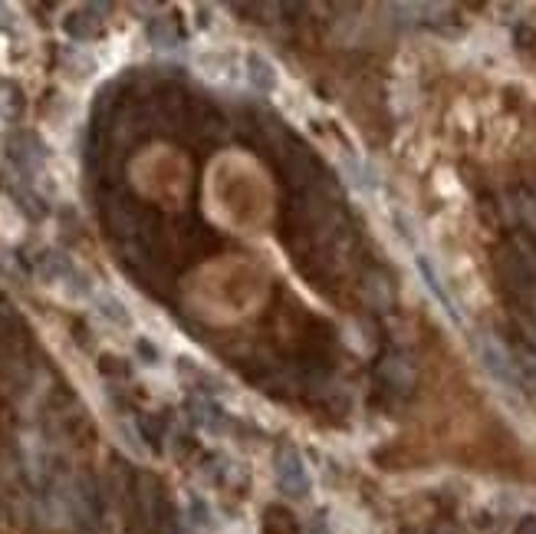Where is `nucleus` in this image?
<instances>
[{
	"label": "nucleus",
	"mask_w": 536,
	"mask_h": 534,
	"mask_svg": "<svg viewBox=\"0 0 536 534\" xmlns=\"http://www.w3.org/2000/svg\"><path fill=\"white\" fill-rule=\"evenodd\" d=\"M497 271H500V277L507 281V287L524 291V294L536 283L533 254H526V248L524 244H516V241H510V244L500 248V254H497Z\"/></svg>",
	"instance_id": "nucleus-1"
},
{
	"label": "nucleus",
	"mask_w": 536,
	"mask_h": 534,
	"mask_svg": "<svg viewBox=\"0 0 536 534\" xmlns=\"http://www.w3.org/2000/svg\"><path fill=\"white\" fill-rule=\"evenodd\" d=\"M273 472H277V485L283 495L290 498H306L310 495V472L306 462L293 446H283L273 458Z\"/></svg>",
	"instance_id": "nucleus-2"
},
{
	"label": "nucleus",
	"mask_w": 536,
	"mask_h": 534,
	"mask_svg": "<svg viewBox=\"0 0 536 534\" xmlns=\"http://www.w3.org/2000/svg\"><path fill=\"white\" fill-rule=\"evenodd\" d=\"M481 363L483 370L491 373L497 382H504V386H510V390H516V370H514V360H510V353H507L497 340L483 337L481 340Z\"/></svg>",
	"instance_id": "nucleus-3"
},
{
	"label": "nucleus",
	"mask_w": 536,
	"mask_h": 534,
	"mask_svg": "<svg viewBox=\"0 0 536 534\" xmlns=\"http://www.w3.org/2000/svg\"><path fill=\"white\" fill-rule=\"evenodd\" d=\"M145 37H149V44L155 50H172L182 40V30H178V23L172 17H151L149 27H145Z\"/></svg>",
	"instance_id": "nucleus-4"
},
{
	"label": "nucleus",
	"mask_w": 536,
	"mask_h": 534,
	"mask_svg": "<svg viewBox=\"0 0 536 534\" xmlns=\"http://www.w3.org/2000/svg\"><path fill=\"white\" fill-rule=\"evenodd\" d=\"M247 79H250V86L260 89V93L277 89V73H273V63H270L267 56H260V53L247 56Z\"/></svg>",
	"instance_id": "nucleus-5"
},
{
	"label": "nucleus",
	"mask_w": 536,
	"mask_h": 534,
	"mask_svg": "<svg viewBox=\"0 0 536 534\" xmlns=\"http://www.w3.org/2000/svg\"><path fill=\"white\" fill-rule=\"evenodd\" d=\"M378 373H382V380H386L392 390H408V386L415 382V373H411V366H408L402 357H386V363L378 366Z\"/></svg>",
	"instance_id": "nucleus-6"
},
{
	"label": "nucleus",
	"mask_w": 536,
	"mask_h": 534,
	"mask_svg": "<svg viewBox=\"0 0 536 534\" xmlns=\"http://www.w3.org/2000/svg\"><path fill=\"white\" fill-rule=\"evenodd\" d=\"M418 271H421V277H425V283H428V291L434 297H438L441 300V307H444V310H448L451 316H454V320H458V310H454V300H451V294L448 291H444V287H441V281H438V274H434V267H431L428 264V258H418Z\"/></svg>",
	"instance_id": "nucleus-7"
},
{
	"label": "nucleus",
	"mask_w": 536,
	"mask_h": 534,
	"mask_svg": "<svg viewBox=\"0 0 536 534\" xmlns=\"http://www.w3.org/2000/svg\"><path fill=\"white\" fill-rule=\"evenodd\" d=\"M96 307H99V314L106 316V320H112L116 327H129V324H132L129 310H126V304H122L118 297H112V294H96Z\"/></svg>",
	"instance_id": "nucleus-8"
},
{
	"label": "nucleus",
	"mask_w": 536,
	"mask_h": 534,
	"mask_svg": "<svg viewBox=\"0 0 536 534\" xmlns=\"http://www.w3.org/2000/svg\"><path fill=\"white\" fill-rule=\"evenodd\" d=\"M96 30H99V23L83 17V13H73V17L66 21V33L76 37V40H89V37H96Z\"/></svg>",
	"instance_id": "nucleus-9"
},
{
	"label": "nucleus",
	"mask_w": 536,
	"mask_h": 534,
	"mask_svg": "<svg viewBox=\"0 0 536 534\" xmlns=\"http://www.w3.org/2000/svg\"><path fill=\"white\" fill-rule=\"evenodd\" d=\"M191 514H194V522L204 524V528H211V512H207V505L198 502V498H191Z\"/></svg>",
	"instance_id": "nucleus-10"
},
{
	"label": "nucleus",
	"mask_w": 536,
	"mask_h": 534,
	"mask_svg": "<svg viewBox=\"0 0 536 534\" xmlns=\"http://www.w3.org/2000/svg\"><path fill=\"white\" fill-rule=\"evenodd\" d=\"M514 534H536V514H524V518L516 522Z\"/></svg>",
	"instance_id": "nucleus-11"
},
{
	"label": "nucleus",
	"mask_w": 536,
	"mask_h": 534,
	"mask_svg": "<svg viewBox=\"0 0 536 534\" xmlns=\"http://www.w3.org/2000/svg\"><path fill=\"white\" fill-rule=\"evenodd\" d=\"M431 534H464V528L454 522H441V524H434V531Z\"/></svg>",
	"instance_id": "nucleus-12"
}]
</instances>
